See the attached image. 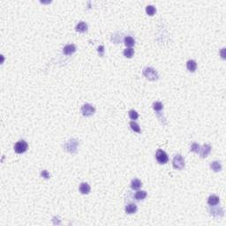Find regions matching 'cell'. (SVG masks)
I'll return each instance as SVG.
<instances>
[{
	"label": "cell",
	"instance_id": "cell-1",
	"mask_svg": "<svg viewBox=\"0 0 226 226\" xmlns=\"http://www.w3.org/2000/svg\"><path fill=\"white\" fill-rule=\"evenodd\" d=\"M78 147H79V141L76 140V139H72V140H69L65 143L64 149L68 153L74 154L77 152Z\"/></svg>",
	"mask_w": 226,
	"mask_h": 226
},
{
	"label": "cell",
	"instance_id": "cell-2",
	"mask_svg": "<svg viewBox=\"0 0 226 226\" xmlns=\"http://www.w3.org/2000/svg\"><path fill=\"white\" fill-rule=\"evenodd\" d=\"M143 75L148 80H157L159 78L157 71L154 69L153 67H146L143 69Z\"/></svg>",
	"mask_w": 226,
	"mask_h": 226
},
{
	"label": "cell",
	"instance_id": "cell-3",
	"mask_svg": "<svg viewBox=\"0 0 226 226\" xmlns=\"http://www.w3.org/2000/svg\"><path fill=\"white\" fill-rule=\"evenodd\" d=\"M172 165L175 169L177 170H182L184 169L185 163V159L183 158V156L181 155H176L174 156V158L172 160Z\"/></svg>",
	"mask_w": 226,
	"mask_h": 226
},
{
	"label": "cell",
	"instance_id": "cell-4",
	"mask_svg": "<svg viewBox=\"0 0 226 226\" xmlns=\"http://www.w3.org/2000/svg\"><path fill=\"white\" fill-rule=\"evenodd\" d=\"M27 148H28V145L27 142L24 140H20L14 145V151L17 154H23L27 150Z\"/></svg>",
	"mask_w": 226,
	"mask_h": 226
},
{
	"label": "cell",
	"instance_id": "cell-5",
	"mask_svg": "<svg viewBox=\"0 0 226 226\" xmlns=\"http://www.w3.org/2000/svg\"><path fill=\"white\" fill-rule=\"evenodd\" d=\"M95 107L92 105V104H89V103H85L81 107V113L85 117L92 116L95 113Z\"/></svg>",
	"mask_w": 226,
	"mask_h": 226
},
{
	"label": "cell",
	"instance_id": "cell-6",
	"mask_svg": "<svg viewBox=\"0 0 226 226\" xmlns=\"http://www.w3.org/2000/svg\"><path fill=\"white\" fill-rule=\"evenodd\" d=\"M155 157H156L157 162L161 164H164V163H168V161H169V157H168L166 152L163 151V149H158L157 151H156Z\"/></svg>",
	"mask_w": 226,
	"mask_h": 226
},
{
	"label": "cell",
	"instance_id": "cell-7",
	"mask_svg": "<svg viewBox=\"0 0 226 226\" xmlns=\"http://www.w3.org/2000/svg\"><path fill=\"white\" fill-rule=\"evenodd\" d=\"M211 146L210 144H204L200 149V155L202 158H206L211 152Z\"/></svg>",
	"mask_w": 226,
	"mask_h": 226
},
{
	"label": "cell",
	"instance_id": "cell-8",
	"mask_svg": "<svg viewBox=\"0 0 226 226\" xmlns=\"http://www.w3.org/2000/svg\"><path fill=\"white\" fill-rule=\"evenodd\" d=\"M76 51V46L74 44H67L63 49V53L66 56L72 55Z\"/></svg>",
	"mask_w": 226,
	"mask_h": 226
},
{
	"label": "cell",
	"instance_id": "cell-9",
	"mask_svg": "<svg viewBox=\"0 0 226 226\" xmlns=\"http://www.w3.org/2000/svg\"><path fill=\"white\" fill-rule=\"evenodd\" d=\"M79 190H80V192L82 194H88L90 193L91 188H90V185H89L88 183L83 182V183H81V184L80 185Z\"/></svg>",
	"mask_w": 226,
	"mask_h": 226
},
{
	"label": "cell",
	"instance_id": "cell-10",
	"mask_svg": "<svg viewBox=\"0 0 226 226\" xmlns=\"http://www.w3.org/2000/svg\"><path fill=\"white\" fill-rule=\"evenodd\" d=\"M75 30L80 33H85L88 31V25H87V23L84 21H80L76 25Z\"/></svg>",
	"mask_w": 226,
	"mask_h": 226
},
{
	"label": "cell",
	"instance_id": "cell-11",
	"mask_svg": "<svg viewBox=\"0 0 226 226\" xmlns=\"http://www.w3.org/2000/svg\"><path fill=\"white\" fill-rule=\"evenodd\" d=\"M220 202V199L216 195H210L207 199V204L210 206H216Z\"/></svg>",
	"mask_w": 226,
	"mask_h": 226
},
{
	"label": "cell",
	"instance_id": "cell-12",
	"mask_svg": "<svg viewBox=\"0 0 226 226\" xmlns=\"http://www.w3.org/2000/svg\"><path fill=\"white\" fill-rule=\"evenodd\" d=\"M210 214L212 216H214L215 217H221L223 216V210L222 207H216V208H212V210H210Z\"/></svg>",
	"mask_w": 226,
	"mask_h": 226
},
{
	"label": "cell",
	"instance_id": "cell-13",
	"mask_svg": "<svg viewBox=\"0 0 226 226\" xmlns=\"http://www.w3.org/2000/svg\"><path fill=\"white\" fill-rule=\"evenodd\" d=\"M186 67L190 72H194L197 68V63L193 59H190L186 62Z\"/></svg>",
	"mask_w": 226,
	"mask_h": 226
},
{
	"label": "cell",
	"instance_id": "cell-14",
	"mask_svg": "<svg viewBox=\"0 0 226 226\" xmlns=\"http://www.w3.org/2000/svg\"><path fill=\"white\" fill-rule=\"evenodd\" d=\"M142 185V183L140 179H133L132 181H131V188L133 190H138L140 189Z\"/></svg>",
	"mask_w": 226,
	"mask_h": 226
},
{
	"label": "cell",
	"instance_id": "cell-15",
	"mask_svg": "<svg viewBox=\"0 0 226 226\" xmlns=\"http://www.w3.org/2000/svg\"><path fill=\"white\" fill-rule=\"evenodd\" d=\"M137 211V206L134 203H129L126 207V214H134Z\"/></svg>",
	"mask_w": 226,
	"mask_h": 226
},
{
	"label": "cell",
	"instance_id": "cell-16",
	"mask_svg": "<svg viewBox=\"0 0 226 226\" xmlns=\"http://www.w3.org/2000/svg\"><path fill=\"white\" fill-rule=\"evenodd\" d=\"M210 168H211V170H213L215 172H219V171H221V170H222V165H221L220 162H218V161H213V162L210 163Z\"/></svg>",
	"mask_w": 226,
	"mask_h": 226
},
{
	"label": "cell",
	"instance_id": "cell-17",
	"mask_svg": "<svg viewBox=\"0 0 226 226\" xmlns=\"http://www.w3.org/2000/svg\"><path fill=\"white\" fill-rule=\"evenodd\" d=\"M147 197V192L145 191H138V192L134 194V198L137 201H142Z\"/></svg>",
	"mask_w": 226,
	"mask_h": 226
},
{
	"label": "cell",
	"instance_id": "cell-18",
	"mask_svg": "<svg viewBox=\"0 0 226 226\" xmlns=\"http://www.w3.org/2000/svg\"><path fill=\"white\" fill-rule=\"evenodd\" d=\"M124 43H125L126 46L131 48V47H133L135 44V40L132 36H126L124 38Z\"/></svg>",
	"mask_w": 226,
	"mask_h": 226
},
{
	"label": "cell",
	"instance_id": "cell-19",
	"mask_svg": "<svg viewBox=\"0 0 226 226\" xmlns=\"http://www.w3.org/2000/svg\"><path fill=\"white\" fill-rule=\"evenodd\" d=\"M153 109H154L155 111H157V112L161 111L163 109V103H162L161 102H155L153 103Z\"/></svg>",
	"mask_w": 226,
	"mask_h": 226
},
{
	"label": "cell",
	"instance_id": "cell-20",
	"mask_svg": "<svg viewBox=\"0 0 226 226\" xmlns=\"http://www.w3.org/2000/svg\"><path fill=\"white\" fill-rule=\"evenodd\" d=\"M124 56L126 57V58H131L133 56V54H134V50H133V49H132V48H126L125 50H124Z\"/></svg>",
	"mask_w": 226,
	"mask_h": 226
},
{
	"label": "cell",
	"instance_id": "cell-21",
	"mask_svg": "<svg viewBox=\"0 0 226 226\" xmlns=\"http://www.w3.org/2000/svg\"><path fill=\"white\" fill-rule=\"evenodd\" d=\"M130 127L133 131H134L135 133H141V127L140 126H139L136 122H134V121H132V122H130Z\"/></svg>",
	"mask_w": 226,
	"mask_h": 226
},
{
	"label": "cell",
	"instance_id": "cell-22",
	"mask_svg": "<svg viewBox=\"0 0 226 226\" xmlns=\"http://www.w3.org/2000/svg\"><path fill=\"white\" fill-rule=\"evenodd\" d=\"M146 12L149 16H153L156 12V8L154 5H148L146 7Z\"/></svg>",
	"mask_w": 226,
	"mask_h": 226
},
{
	"label": "cell",
	"instance_id": "cell-23",
	"mask_svg": "<svg viewBox=\"0 0 226 226\" xmlns=\"http://www.w3.org/2000/svg\"><path fill=\"white\" fill-rule=\"evenodd\" d=\"M200 149H201V146H200L198 143H196V142L193 143L192 145H191V148H190V150H191V151L194 152V153H196V154H198V153L200 152Z\"/></svg>",
	"mask_w": 226,
	"mask_h": 226
},
{
	"label": "cell",
	"instance_id": "cell-24",
	"mask_svg": "<svg viewBox=\"0 0 226 226\" xmlns=\"http://www.w3.org/2000/svg\"><path fill=\"white\" fill-rule=\"evenodd\" d=\"M129 117L132 119V120H136L138 117H139V114L136 111L134 110H131L129 111Z\"/></svg>",
	"mask_w": 226,
	"mask_h": 226
},
{
	"label": "cell",
	"instance_id": "cell-25",
	"mask_svg": "<svg viewBox=\"0 0 226 226\" xmlns=\"http://www.w3.org/2000/svg\"><path fill=\"white\" fill-rule=\"evenodd\" d=\"M97 51H98V54H99L100 57H103V55H104V46L100 45L97 48Z\"/></svg>",
	"mask_w": 226,
	"mask_h": 226
},
{
	"label": "cell",
	"instance_id": "cell-26",
	"mask_svg": "<svg viewBox=\"0 0 226 226\" xmlns=\"http://www.w3.org/2000/svg\"><path fill=\"white\" fill-rule=\"evenodd\" d=\"M41 176H42L43 179H49V173L48 172V170H43L41 172Z\"/></svg>",
	"mask_w": 226,
	"mask_h": 226
},
{
	"label": "cell",
	"instance_id": "cell-27",
	"mask_svg": "<svg viewBox=\"0 0 226 226\" xmlns=\"http://www.w3.org/2000/svg\"><path fill=\"white\" fill-rule=\"evenodd\" d=\"M224 50H225V49L223 48V49H222V52H221V54H222V58H225V56H224Z\"/></svg>",
	"mask_w": 226,
	"mask_h": 226
}]
</instances>
